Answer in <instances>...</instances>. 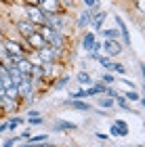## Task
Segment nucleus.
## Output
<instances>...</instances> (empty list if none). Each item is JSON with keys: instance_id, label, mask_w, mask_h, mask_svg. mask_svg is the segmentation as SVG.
Instances as JSON below:
<instances>
[{"instance_id": "nucleus-4", "label": "nucleus", "mask_w": 145, "mask_h": 147, "mask_svg": "<svg viewBox=\"0 0 145 147\" xmlns=\"http://www.w3.org/2000/svg\"><path fill=\"white\" fill-rule=\"evenodd\" d=\"M105 19H107V11H101V6H99V4L90 6V23H88V30H93L95 34H97V32L103 28Z\"/></svg>"}, {"instance_id": "nucleus-24", "label": "nucleus", "mask_w": 145, "mask_h": 147, "mask_svg": "<svg viewBox=\"0 0 145 147\" xmlns=\"http://www.w3.org/2000/svg\"><path fill=\"white\" fill-rule=\"evenodd\" d=\"M99 80H101L103 84H107V86H114L118 78H116L114 71H105V74H101V76H99Z\"/></svg>"}, {"instance_id": "nucleus-2", "label": "nucleus", "mask_w": 145, "mask_h": 147, "mask_svg": "<svg viewBox=\"0 0 145 147\" xmlns=\"http://www.w3.org/2000/svg\"><path fill=\"white\" fill-rule=\"evenodd\" d=\"M38 32L44 36V40H47L49 46H53V49H61V51H67V46H69V36H67V34H61V32L49 30L47 25L38 28Z\"/></svg>"}, {"instance_id": "nucleus-21", "label": "nucleus", "mask_w": 145, "mask_h": 147, "mask_svg": "<svg viewBox=\"0 0 145 147\" xmlns=\"http://www.w3.org/2000/svg\"><path fill=\"white\" fill-rule=\"evenodd\" d=\"M114 101H116V105H118V107H120V109L128 111V113H137V111L133 109V103H128V101H126V99H124L122 95H118V97L114 99ZM137 116H139V113H137Z\"/></svg>"}, {"instance_id": "nucleus-17", "label": "nucleus", "mask_w": 145, "mask_h": 147, "mask_svg": "<svg viewBox=\"0 0 145 147\" xmlns=\"http://www.w3.org/2000/svg\"><path fill=\"white\" fill-rule=\"evenodd\" d=\"M76 80H78V84H80V86H84V88H88V86L95 84V78H90V74H88L86 69H80V71H78Z\"/></svg>"}, {"instance_id": "nucleus-10", "label": "nucleus", "mask_w": 145, "mask_h": 147, "mask_svg": "<svg viewBox=\"0 0 145 147\" xmlns=\"http://www.w3.org/2000/svg\"><path fill=\"white\" fill-rule=\"evenodd\" d=\"M21 99H9V97H0V111L2 113H15L19 109Z\"/></svg>"}, {"instance_id": "nucleus-9", "label": "nucleus", "mask_w": 145, "mask_h": 147, "mask_svg": "<svg viewBox=\"0 0 145 147\" xmlns=\"http://www.w3.org/2000/svg\"><path fill=\"white\" fill-rule=\"evenodd\" d=\"M38 9H40L44 15H55V13H61L63 11V6H61L59 0H40Z\"/></svg>"}, {"instance_id": "nucleus-1", "label": "nucleus", "mask_w": 145, "mask_h": 147, "mask_svg": "<svg viewBox=\"0 0 145 147\" xmlns=\"http://www.w3.org/2000/svg\"><path fill=\"white\" fill-rule=\"evenodd\" d=\"M47 25L49 30H55V32H61V34H67L69 36V30L74 28V19L67 11H61V13H55V15H47Z\"/></svg>"}, {"instance_id": "nucleus-11", "label": "nucleus", "mask_w": 145, "mask_h": 147, "mask_svg": "<svg viewBox=\"0 0 145 147\" xmlns=\"http://www.w3.org/2000/svg\"><path fill=\"white\" fill-rule=\"evenodd\" d=\"M65 105L69 109H76V111H90L93 109V105L86 99H65Z\"/></svg>"}, {"instance_id": "nucleus-37", "label": "nucleus", "mask_w": 145, "mask_h": 147, "mask_svg": "<svg viewBox=\"0 0 145 147\" xmlns=\"http://www.w3.org/2000/svg\"><path fill=\"white\" fill-rule=\"evenodd\" d=\"M130 2H133V0H130Z\"/></svg>"}, {"instance_id": "nucleus-18", "label": "nucleus", "mask_w": 145, "mask_h": 147, "mask_svg": "<svg viewBox=\"0 0 145 147\" xmlns=\"http://www.w3.org/2000/svg\"><path fill=\"white\" fill-rule=\"evenodd\" d=\"M30 76L32 80L38 84V82H42L44 80V67H42V63H32V71H30Z\"/></svg>"}, {"instance_id": "nucleus-23", "label": "nucleus", "mask_w": 145, "mask_h": 147, "mask_svg": "<svg viewBox=\"0 0 145 147\" xmlns=\"http://www.w3.org/2000/svg\"><path fill=\"white\" fill-rule=\"evenodd\" d=\"M23 124V118L21 116H15V118H9L6 120V130H11V132H15L17 126H21Z\"/></svg>"}, {"instance_id": "nucleus-7", "label": "nucleus", "mask_w": 145, "mask_h": 147, "mask_svg": "<svg viewBox=\"0 0 145 147\" xmlns=\"http://www.w3.org/2000/svg\"><path fill=\"white\" fill-rule=\"evenodd\" d=\"M36 30H38V25H34L32 21H28L25 17H23V19H17V21H15V32L19 34V38H21V40H25L28 36H32Z\"/></svg>"}, {"instance_id": "nucleus-3", "label": "nucleus", "mask_w": 145, "mask_h": 147, "mask_svg": "<svg viewBox=\"0 0 145 147\" xmlns=\"http://www.w3.org/2000/svg\"><path fill=\"white\" fill-rule=\"evenodd\" d=\"M34 55L40 59V63H61V59H63V55H65V51H61V49H53V46L44 44L42 49L34 51Z\"/></svg>"}, {"instance_id": "nucleus-8", "label": "nucleus", "mask_w": 145, "mask_h": 147, "mask_svg": "<svg viewBox=\"0 0 145 147\" xmlns=\"http://www.w3.org/2000/svg\"><path fill=\"white\" fill-rule=\"evenodd\" d=\"M116 25H118V32H120V42L122 46H133V38H130V32H128V25L126 21L120 17V15H116Z\"/></svg>"}, {"instance_id": "nucleus-6", "label": "nucleus", "mask_w": 145, "mask_h": 147, "mask_svg": "<svg viewBox=\"0 0 145 147\" xmlns=\"http://www.w3.org/2000/svg\"><path fill=\"white\" fill-rule=\"evenodd\" d=\"M122 51H124V46H122L120 40H101V53L103 55L116 59V57L122 55Z\"/></svg>"}, {"instance_id": "nucleus-31", "label": "nucleus", "mask_w": 145, "mask_h": 147, "mask_svg": "<svg viewBox=\"0 0 145 147\" xmlns=\"http://www.w3.org/2000/svg\"><path fill=\"white\" fill-rule=\"evenodd\" d=\"M40 0H23V6H38Z\"/></svg>"}, {"instance_id": "nucleus-26", "label": "nucleus", "mask_w": 145, "mask_h": 147, "mask_svg": "<svg viewBox=\"0 0 145 147\" xmlns=\"http://www.w3.org/2000/svg\"><path fill=\"white\" fill-rule=\"evenodd\" d=\"M67 99H88V95H86V88H84V86H80L78 90L69 92V95H67Z\"/></svg>"}, {"instance_id": "nucleus-19", "label": "nucleus", "mask_w": 145, "mask_h": 147, "mask_svg": "<svg viewBox=\"0 0 145 147\" xmlns=\"http://www.w3.org/2000/svg\"><path fill=\"white\" fill-rule=\"evenodd\" d=\"M97 107H99V109H114V107H116V101H114L111 97H107V95H99Z\"/></svg>"}, {"instance_id": "nucleus-5", "label": "nucleus", "mask_w": 145, "mask_h": 147, "mask_svg": "<svg viewBox=\"0 0 145 147\" xmlns=\"http://www.w3.org/2000/svg\"><path fill=\"white\" fill-rule=\"evenodd\" d=\"M23 17L28 19V21H32L34 25H38V28H42V25L47 23V15H44L38 6H23Z\"/></svg>"}, {"instance_id": "nucleus-25", "label": "nucleus", "mask_w": 145, "mask_h": 147, "mask_svg": "<svg viewBox=\"0 0 145 147\" xmlns=\"http://www.w3.org/2000/svg\"><path fill=\"white\" fill-rule=\"evenodd\" d=\"M4 97H9V99H19L17 84H11V86H6V88H4Z\"/></svg>"}, {"instance_id": "nucleus-22", "label": "nucleus", "mask_w": 145, "mask_h": 147, "mask_svg": "<svg viewBox=\"0 0 145 147\" xmlns=\"http://www.w3.org/2000/svg\"><path fill=\"white\" fill-rule=\"evenodd\" d=\"M122 97H124V99H126V101H128V103H139V101H141V99H143V97H141V92H137L135 88H130L128 92H124V95H122Z\"/></svg>"}, {"instance_id": "nucleus-13", "label": "nucleus", "mask_w": 145, "mask_h": 147, "mask_svg": "<svg viewBox=\"0 0 145 147\" xmlns=\"http://www.w3.org/2000/svg\"><path fill=\"white\" fill-rule=\"evenodd\" d=\"M88 23H90V6H88V9H84L80 15H78V19L74 21V28L84 32V30H88Z\"/></svg>"}, {"instance_id": "nucleus-38", "label": "nucleus", "mask_w": 145, "mask_h": 147, "mask_svg": "<svg viewBox=\"0 0 145 147\" xmlns=\"http://www.w3.org/2000/svg\"><path fill=\"white\" fill-rule=\"evenodd\" d=\"M0 97H2V95H0Z\"/></svg>"}, {"instance_id": "nucleus-28", "label": "nucleus", "mask_w": 145, "mask_h": 147, "mask_svg": "<svg viewBox=\"0 0 145 147\" xmlns=\"http://www.w3.org/2000/svg\"><path fill=\"white\" fill-rule=\"evenodd\" d=\"M28 141L30 143H42V141H49V135H30Z\"/></svg>"}, {"instance_id": "nucleus-36", "label": "nucleus", "mask_w": 145, "mask_h": 147, "mask_svg": "<svg viewBox=\"0 0 145 147\" xmlns=\"http://www.w3.org/2000/svg\"><path fill=\"white\" fill-rule=\"evenodd\" d=\"M0 65H2V57H0Z\"/></svg>"}, {"instance_id": "nucleus-30", "label": "nucleus", "mask_w": 145, "mask_h": 147, "mask_svg": "<svg viewBox=\"0 0 145 147\" xmlns=\"http://www.w3.org/2000/svg\"><path fill=\"white\" fill-rule=\"evenodd\" d=\"M42 122H44V120H42L40 116H36V118H28V124H30V126H40Z\"/></svg>"}, {"instance_id": "nucleus-33", "label": "nucleus", "mask_w": 145, "mask_h": 147, "mask_svg": "<svg viewBox=\"0 0 145 147\" xmlns=\"http://www.w3.org/2000/svg\"><path fill=\"white\" fill-rule=\"evenodd\" d=\"M82 4L88 9V6H95V4H99V2H97V0H82Z\"/></svg>"}, {"instance_id": "nucleus-14", "label": "nucleus", "mask_w": 145, "mask_h": 147, "mask_svg": "<svg viewBox=\"0 0 145 147\" xmlns=\"http://www.w3.org/2000/svg\"><path fill=\"white\" fill-rule=\"evenodd\" d=\"M53 128L59 130V132H74V130H78V124L76 122H69V120H55Z\"/></svg>"}, {"instance_id": "nucleus-29", "label": "nucleus", "mask_w": 145, "mask_h": 147, "mask_svg": "<svg viewBox=\"0 0 145 147\" xmlns=\"http://www.w3.org/2000/svg\"><path fill=\"white\" fill-rule=\"evenodd\" d=\"M61 2V6H63V11H71L76 6V0H59Z\"/></svg>"}, {"instance_id": "nucleus-27", "label": "nucleus", "mask_w": 145, "mask_h": 147, "mask_svg": "<svg viewBox=\"0 0 145 147\" xmlns=\"http://www.w3.org/2000/svg\"><path fill=\"white\" fill-rule=\"evenodd\" d=\"M111 71H114V74H120V76H124V74H126V65H122L120 61H114V63H111Z\"/></svg>"}, {"instance_id": "nucleus-16", "label": "nucleus", "mask_w": 145, "mask_h": 147, "mask_svg": "<svg viewBox=\"0 0 145 147\" xmlns=\"http://www.w3.org/2000/svg\"><path fill=\"white\" fill-rule=\"evenodd\" d=\"M69 80H71L69 74H59V76H57L55 80H53V84H51V86H53L55 90H63L65 86L69 84Z\"/></svg>"}, {"instance_id": "nucleus-34", "label": "nucleus", "mask_w": 145, "mask_h": 147, "mask_svg": "<svg viewBox=\"0 0 145 147\" xmlns=\"http://www.w3.org/2000/svg\"><path fill=\"white\" fill-rule=\"evenodd\" d=\"M4 132H6V120L0 122V135H4Z\"/></svg>"}, {"instance_id": "nucleus-35", "label": "nucleus", "mask_w": 145, "mask_h": 147, "mask_svg": "<svg viewBox=\"0 0 145 147\" xmlns=\"http://www.w3.org/2000/svg\"><path fill=\"white\" fill-rule=\"evenodd\" d=\"M95 137L99 139V141H105V139H107V135H103V132H95Z\"/></svg>"}, {"instance_id": "nucleus-12", "label": "nucleus", "mask_w": 145, "mask_h": 147, "mask_svg": "<svg viewBox=\"0 0 145 147\" xmlns=\"http://www.w3.org/2000/svg\"><path fill=\"white\" fill-rule=\"evenodd\" d=\"M25 42H28V46H30L32 51H38V49H42V46L47 44V40H44V36H42L40 32L36 30L32 36H28V38H25Z\"/></svg>"}, {"instance_id": "nucleus-32", "label": "nucleus", "mask_w": 145, "mask_h": 147, "mask_svg": "<svg viewBox=\"0 0 145 147\" xmlns=\"http://www.w3.org/2000/svg\"><path fill=\"white\" fill-rule=\"evenodd\" d=\"M25 113H28V118H36V116H40V111H38V109H28Z\"/></svg>"}, {"instance_id": "nucleus-20", "label": "nucleus", "mask_w": 145, "mask_h": 147, "mask_svg": "<svg viewBox=\"0 0 145 147\" xmlns=\"http://www.w3.org/2000/svg\"><path fill=\"white\" fill-rule=\"evenodd\" d=\"M114 128H116V132H118V137H128V135H130L128 124L124 122V120H120V118L114 120Z\"/></svg>"}, {"instance_id": "nucleus-15", "label": "nucleus", "mask_w": 145, "mask_h": 147, "mask_svg": "<svg viewBox=\"0 0 145 147\" xmlns=\"http://www.w3.org/2000/svg\"><path fill=\"white\" fill-rule=\"evenodd\" d=\"M95 40H97V34H95L93 30H84V32H82V38H80V44H82V49L88 53Z\"/></svg>"}]
</instances>
